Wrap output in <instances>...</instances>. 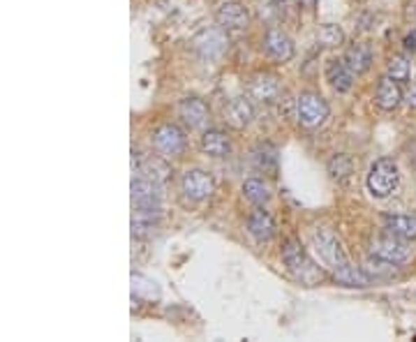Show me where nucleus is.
<instances>
[{
    "instance_id": "1",
    "label": "nucleus",
    "mask_w": 416,
    "mask_h": 342,
    "mask_svg": "<svg viewBox=\"0 0 416 342\" xmlns=\"http://www.w3.org/2000/svg\"><path fill=\"white\" fill-rule=\"evenodd\" d=\"M315 250L320 255V259L324 262V266H329V271L333 273V278L338 280L340 285L345 287H370L373 278L368 276L366 271L352 266L350 259H347L343 243L338 241V236L331 229H320L315 234Z\"/></svg>"
},
{
    "instance_id": "2",
    "label": "nucleus",
    "mask_w": 416,
    "mask_h": 342,
    "mask_svg": "<svg viewBox=\"0 0 416 342\" xmlns=\"http://www.w3.org/2000/svg\"><path fill=\"white\" fill-rule=\"evenodd\" d=\"M282 262L287 266V271L292 273L294 278L301 280L303 285H320L322 283V269H317L315 262L310 259L308 252H306V248L301 245L299 241H294L289 238L282 245Z\"/></svg>"
},
{
    "instance_id": "3",
    "label": "nucleus",
    "mask_w": 416,
    "mask_h": 342,
    "mask_svg": "<svg viewBox=\"0 0 416 342\" xmlns=\"http://www.w3.org/2000/svg\"><path fill=\"white\" fill-rule=\"evenodd\" d=\"M400 183V171L396 159L391 157H382L370 166L368 171V192L375 197V199H387V197L393 194V190Z\"/></svg>"
},
{
    "instance_id": "4",
    "label": "nucleus",
    "mask_w": 416,
    "mask_h": 342,
    "mask_svg": "<svg viewBox=\"0 0 416 342\" xmlns=\"http://www.w3.org/2000/svg\"><path fill=\"white\" fill-rule=\"evenodd\" d=\"M331 116V106L320 93H301L296 100V118L306 130H317Z\"/></svg>"
},
{
    "instance_id": "5",
    "label": "nucleus",
    "mask_w": 416,
    "mask_h": 342,
    "mask_svg": "<svg viewBox=\"0 0 416 342\" xmlns=\"http://www.w3.org/2000/svg\"><path fill=\"white\" fill-rule=\"evenodd\" d=\"M185 146H187V139H185V132L180 130L178 125L173 123H164L160 125L157 130L153 132V148L166 159H173V157H180L185 153Z\"/></svg>"
},
{
    "instance_id": "6",
    "label": "nucleus",
    "mask_w": 416,
    "mask_h": 342,
    "mask_svg": "<svg viewBox=\"0 0 416 342\" xmlns=\"http://www.w3.org/2000/svg\"><path fill=\"white\" fill-rule=\"evenodd\" d=\"M229 40L224 35V28H203L201 33L192 37V49L199 53L203 60H220L224 56Z\"/></svg>"
},
{
    "instance_id": "7",
    "label": "nucleus",
    "mask_w": 416,
    "mask_h": 342,
    "mask_svg": "<svg viewBox=\"0 0 416 342\" xmlns=\"http://www.w3.org/2000/svg\"><path fill=\"white\" fill-rule=\"evenodd\" d=\"M180 187H183V194L187 199L199 204V201H206L213 197L215 178L203 169H187L183 173V178H180Z\"/></svg>"
},
{
    "instance_id": "8",
    "label": "nucleus",
    "mask_w": 416,
    "mask_h": 342,
    "mask_svg": "<svg viewBox=\"0 0 416 342\" xmlns=\"http://www.w3.org/2000/svg\"><path fill=\"white\" fill-rule=\"evenodd\" d=\"M370 252H373L375 257H380V259H387L391 264L400 266L412 257V248L407 245L405 238L396 236V234H387V236H380V238L373 241Z\"/></svg>"
},
{
    "instance_id": "9",
    "label": "nucleus",
    "mask_w": 416,
    "mask_h": 342,
    "mask_svg": "<svg viewBox=\"0 0 416 342\" xmlns=\"http://www.w3.org/2000/svg\"><path fill=\"white\" fill-rule=\"evenodd\" d=\"M215 19L224 30L229 33H241L250 26V12L245 10V5L236 3V0H227L215 10Z\"/></svg>"
},
{
    "instance_id": "10",
    "label": "nucleus",
    "mask_w": 416,
    "mask_h": 342,
    "mask_svg": "<svg viewBox=\"0 0 416 342\" xmlns=\"http://www.w3.org/2000/svg\"><path fill=\"white\" fill-rule=\"evenodd\" d=\"M160 185L153 183L146 176L132 178V204L134 208H146V211H160Z\"/></svg>"
},
{
    "instance_id": "11",
    "label": "nucleus",
    "mask_w": 416,
    "mask_h": 342,
    "mask_svg": "<svg viewBox=\"0 0 416 342\" xmlns=\"http://www.w3.org/2000/svg\"><path fill=\"white\" fill-rule=\"evenodd\" d=\"M264 51H266L268 58H273L275 63H287V60L294 58V42L285 30L268 28L266 37H264Z\"/></svg>"
},
{
    "instance_id": "12",
    "label": "nucleus",
    "mask_w": 416,
    "mask_h": 342,
    "mask_svg": "<svg viewBox=\"0 0 416 342\" xmlns=\"http://www.w3.org/2000/svg\"><path fill=\"white\" fill-rule=\"evenodd\" d=\"M282 95V83L273 74H259L250 83V97L261 104H273Z\"/></svg>"
},
{
    "instance_id": "13",
    "label": "nucleus",
    "mask_w": 416,
    "mask_h": 342,
    "mask_svg": "<svg viewBox=\"0 0 416 342\" xmlns=\"http://www.w3.org/2000/svg\"><path fill=\"white\" fill-rule=\"evenodd\" d=\"M252 118H254V106L248 97H234L224 106V120L234 130H243V127L252 123Z\"/></svg>"
},
{
    "instance_id": "14",
    "label": "nucleus",
    "mask_w": 416,
    "mask_h": 342,
    "mask_svg": "<svg viewBox=\"0 0 416 342\" xmlns=\"http://www.w3.org/2000/svg\"><path fill=\"white\" fill-rule=\"evenodd\" d=\"M178 113H180V118H183V123L190 125L192 130H196V127H203L208 123V118H210L208 104L203 100H199V97H185V100H180Z\"/></svg>"
},
{
    "instance_id": "15",
    "label": "nucleus",
    "mask_w": 416,
    "mask_h": 342,
    "mask_svg": "<svg viewBox=\"0 0 416 342\" xmlns=\"http://www.w3.org/2000/svg\"><path fill=\"white\" fill-rule=\"evenodd\" d=\"M248 234L252 236L257 243H266L275 236V220L271 218L268 211L264 208H254L248 218Z\"/></svg>"
},
{
    "instance_id": "16",
    "label": "nucleus",
    "mask_w": 416,
    "mask_h": 342,
    "mask_svg": "<svg viewBox=\"0 0 416 342\" xmlns=\"http://www.w3.org/2000/svg\"><path fill=\"white\" fill-rule=\"evenodd\" d=\"M375 102L380 109L384 111H393L398 109L400 102H403V88L396 79H391L389 74L382 77L380 83H377V93H375Z\"/></svg>"
},
{
    "instance_id": "17",
    "label": "nucleus",
    "mask_w": 416,
    "mask_h": 342,
    "mask_svg": "<svg viewBox=\"0 0 416 342\" xmlns=\"http://www.w3.org/2000/svg\"><path fill=\"white\" fill-rule=\"evenodd\" d=\"M327 79H329L331 86L338 90V93H350L352 86H354V72L350 70V65H347L345 60H340V58L329 60Z\"/></svg>"
},
{
    "instance_id": "18",
    "label": "nucleus",
    "mask_w": 416,
    "mask_h": 342,
    "mask_svg": "<svg viewBox=\"0 0 416 342\" xmlns=\"http://www.w3.org/2000/svg\"><path fill=\"white\" fill-rule=\"evenodd\" d=\"M201 150L210 157H227L231 153V139L222 130H206L201 134Z\"/></svg>"
},
{
    "instance_id": "19",
    "label": "nucleus",
    "mask_w": 416,
    "mask_h": 342,
    "mask_svg": "<svg viewBox=\"0 0 416 342\" xmlns=\"http://www.w3.org/2000/svg\"><path fill=\"white\" fill-rule=\"evenodd\" d=\"M252 164L257 171L266 173V176H278V150L271 143H261L252 150Z\"/></svg>"
},
{
    "instance_id": "20",
    "label": "nucleus",
    "mask_w": 416,
    "mask_h": 342,
    "mask_svg": "<svg viewBox=\"0 0 416 342\" xmlns=\"http://www.w3.org/2000/svg\"><path fill=\"white\" fill-rule=\"evenodd\" d=\"M345 63L350 65V70L354 74H366L373 65V51H370L368 44H352L350 49L345 51Z\"/></svg>"
},
{
    "instance_id": "21",
    "label": "nucleus",
    "mask_w": 416,
    "mask_h": 342,
    "mask_svg": "<svg viewBox=\"0 0 416 342\" xmlns=\"http://www.w3.org/2000/svg\"><path fill=\"white\" fill-rule=\"evenodd\" d=\"M384 229L405 241L416 238V215H384Z\"/></svg>"
},
{
    "instance_id": "22",
    "label": "nucleus",
    "mask_w": 416,
    "mask_h": 342,
    "mask_svg": "<svg viewBox=\"0 0 416 342\" xmlns=\"http://www.w3.org/2000/svg\"><path fill=\"white\" fill-rule=\"evenodd\" d=\"M139 173H141V176L150 178L157 185H164L166 180L171 178L169 164H166L164 159H160V157H146V159H143L141 166H139Z\"/></svg>"
},
{
    "instance_id": "23",
    "label": "nucleus",
    "mask_w": 416,
    "mask_h": 342,
    "mask_svg": "<svg viewBox=\"0 0 416 342\" xmlns=\"http://www.w3.org/2000/svg\"><path fill=\"white\" fill-rule=\"evenodd\" d=\"M243 194L248 201L261 206V204H266L271 199V187L266 180H261V178H248L243 183Z\"/></svg>"
},
{
    "instance_id": "24",
    "label": "nucleus",
    "mask_w": 416,
    "mask_h": 342,
    "mask_svg": "<svg viewBox=\"0 0 416 342\" xmlns=\"http://www.w3.org/2000/svg\"><path fill=\"white\" fill-rule=\"evenodd\" d=\"M329 173H331V178L333 180H338V183H343V180H347L354 173V162H352V157L350 155H345V153H338V155H333L329 159Z\"/></svg>"
},
{
    "instance_id": "25",
    "label": "nucleus",
    "mask_w": 416,
    "mask_h": 342,
    "mask_svg": "<svg viewBox=\"0 0 416 342\" xmlns=\"http://www.w3.org/2000/svg\"><path fill=\"white\" fill-rule=\"evenodd\" d=\"M317 42H320L322 47L336 49L340 44H345V33H343V28L336 24H324V26H320V30H317Z\"/></svg>"
},
{
    "instance_id": "26",
    "label": "nucleus",
    "mask_w": 416,
    "mask_h": 342,
    "mask_svg": "<svg viewBox=\"0 0 416 342\" xmlns=\"http://www.w3.org/2000/svg\"><path fill=\"white\" fill-rule=\"evenodd\" d=\"M387 74L391 79H396L398 83H407L412 77V65H410V60H407L405 56H393L389 60V70Z\"/></svg>"
},
{
    "instance_id": "27",
    "label": "nucleus",
    "mask_w": 416,
    "mask_h": 342,
    "mask_svg": "<svg viewBox=\"0 0 416 342\" xmlns=\"http://www.w3.org/2000/svg\"><path fill=\"white\" fill-rule=\"evenodd\" d=\"M396 266L398 264H391L387 259H380V257L370 255V259L366 262V271L373 273V276H380V278H389L396 273Z\"/></svg>"
},
{
    "instance_id": "28",
    "label": "nucleus",
    "mask_w": 416,
    "mask_h": 342,
    "mask_svg": "<svg viewBox=\"0 0 416 342\" xmlns=\"http://www.w3.org/2000/svg\"><path fill=\"white\" fill-rule=\"evenodd\" d=\"M146 292V299H157V287L155 283H150L143 276H132V294L134 296H143Z\"/></svg>"
},
{
    "instance_id": "29",
    "label": "nucleus",
    "mask_w": 416,
    "mask_h": 342,
    "mask_svg": "<svg viewBox=\"0 0 416 342\" xmlns=\"http://www.w3.org/2000/svg\"><path fill=\"white\" fill-rule=\"evenodd\" d=\"M405 49L410 51V53H416V30L405 37Z\"/></svg>"
},
{
    "instance_id": "30",
    "label": "nucleus",
    "mask_w": 416,
    "mask_h": 342,
    "mask_svg": "<svg viewBox=\"0 0 416 342\" xmlns=\"http://www.w3.org/2000/svg\"><path fill=\"white\" fill-rule=\"evenodd\" d=\"M407 104H410L412 109H416V86H412L410 93H407Z\"/></svg>"
},
{
    "instance_id": "31",
    "label": "nucleus",
    "mask_w": 416,
    "mask_h": 342,
    "mask_svg": "<svg viewBox=\"0 0 416 342\" xmlns=\"http://www.w3.org/2000/svg\"><path fill=\"white\" fill-rule=\"evenodd\" d=\"M296 3H299L301 7H315L317 0H296Z\"/></svg>"
}]
</instances>
